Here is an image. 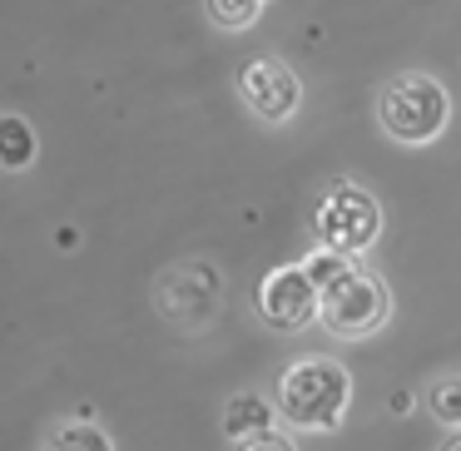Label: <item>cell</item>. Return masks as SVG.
Returning <instances> with one entry per match:
<instances>
[{"label": "cell", "mask_w": 461, "mask_h": 451, "mask_svg": "<svg viewBox=\"0 0 461 451\" xmlns=\"http://www.w3.org/2000/svg\"><path fill=\"white\" fill-rule=\"evenodd\" d=\"M352 401V372L342 367L338 357H298L278 372V417L288 421L293 431H338L342 417H348Z\"/></svg>", "instance_id": "obj_1"}, {"label": "cell", "mask_w": 461, "mask_h": 451, "mask_svg": "<svg viewBox=\"0 0 461 451\" xmlns=\"http://www.w3.org/2000/svg\"><path fill=\"white\" fill-rule=\"evenodd\" d=\"M377 124L397 144H431L451 124V95L427 70H402L377 95Z\"/></svg>", "instance_id": "obj_2"}, {"label": "cell", "mask_w": 461, "mask_h": 451, "mask_svg": "<svg viewBox=\"0 0 461 451\" xmlns=\"http://www.w3.org/2000/svg\"><path fill=\"white\" fill-rule=\"evenodd\" d=\"M312 239H318V248L357 258V253H367L382 239V203L362 184L338 179L312 209Z\"/></svg>", "instance_id": "obj_3"}, {"label": "cell", "mask_w": 461, "mask_h": 451, "mask_svg": "<svg viewBox=\"0 0 461 451\" xmlns=\"http://www.w3.org/2000/svg\"><path fill=\"white\" fill-rule=\"evenodd\" d=\"M154 308L179 332H209L223 312V273L213 263H174L154 283Z\"/></svg>", "instance_id": "obj_4"}, {"label": "cell", "mask_w": 461, "mask_h": 451, "mask_svg": "<svg viewBox=\"0 0 461 451\" xmlns=\"http://www.w3.org/2000/svg\"><path fill=\"white\" fill-rule=\"evenodd\" d=\"M387 318H392V288L372 268H352L342 283H332L322 293V308H318V322L342 342L372 338V332L387 328Z\"/></svg>", "instance_id": "obj_5"}, {"label": "cell", "mask_w": 461, "mask_h": 451, "mask_svg": "<svg viewBox=\"0 0 461 451\" xmlns=\"http://www.w3.org/2000/svg\"><path fill=\"white\" fill-rule=\"evenodd\" d=\"M239 95L258 120L283 124V120H293L298 104H303V80L288 60H278V55H253L239 70Z\"/></svg>", "instance_id": "obj_6"}, {"label": "cell", "mask_w": 461, "mask_h": 451, "mask_svg": "<svg viewBox=\"0 0 461 451\" xmlns=\"http://www.w3.org/2000/svg\"><path fill=\"white\" fill-rule=\"evenodd\" d=\"M318 308H322V293L312 288L303 263H283L258 283V318L278 332H303L308 322H318Z\"/></svg>", "instance_id": "obj_7"}, {"label": "cell", "mask_w": 461, "mask_h": 451, "mask_svg": "<svg viewBox=\"0 0 461 451\" xmlns=\"http://www.w3.org/2000/svg\"><path fill=\"white\" fill-rule=\"evenodd\" d=\"M273 421H278V407H268L258 392H233V397L223 401L219 427L229 441H249V437H258V431H273Z\"/></svg>", "instance_id": "obj_8"}, {"label": "cell", "mask_w": 461, "mask_h": 451, "mask_svg": "<svg viewBox=\"0 0 461 451\" xmlns=\"http://www.w3.org/2000/svg\"><path fill=\"white\" fill-rule=\"evenodd\" d=\"M35 154H41L35 124L25 120V114L0 110V169H5V174H21V169H31V164H35Z\"/></svg>", "instance_id": "obj_9"}, {"label": "cell", "mask_w": 461, "mask_h": 451, "mask_svg": "<svg viewBox=\"0 0 461 451\" xmlns=\"http://www.w3.org/2000/svg\"><path fill=\"white\" fill-rule=\"evenodd\" d=\"M45 451H114V441L95 417H65L60 427L45 437Z\"/></svg>", "instance_id": "obj_10"}, {"label": "cell", "mask_w": 461, "mask_h": 451, "mask_svg": "<svg viewBox=\"0 0 461 451\" xmlns=\"http://www.w3.org/2000/svg\"><path fill=\"white\" fill-rule=\"evenodd\" d=\"M203 15H209L219 31H253L263 21V0H203Z\"/></svg>", "instance_id": "obj_11"}, {"label": "cell", "mask_w": 461, "mask_h": 451, "mask_svg": "<svg viewBox=\"0 0 461 451\" xmlns=\"http://www.w3.org/2000/svg\"><path fill=\"white\" fill-rule=\"evenodd\" d=\"M427 411H431V417H437L447 431H461V372L431 382V387H427Z\"/></svg>", "instance_id": "obj_12"}, {"label": "cell", "mask_w": 461, "mask_h": 451, "mask_svg": "<svg viewBox=\"0 0 461 451\" xmlns=\"http://www.w3.org/2000/svg\"><path fill=\"white\" fill-rule=\"evenodd\" d=\"M352 268H357V263H352L348 253H332V248H318V253H308V258H303V273L312 278V288H318V293H328L332 283H342Z\"/></svg>", "instance_id": "obj_13"}, {"label": "cell", "mask_w": 461, "mask_h": 451, "mask_svg": "<svg viewBox=\"0 0 461 451\" xmlns=\"http://www.w3.org/2000/svg\"><path fill=\"white\" fill-rule=\"evenodd\" d=\"M233 451H298L293 446V437L288 431H258V437H249V441H233Z\"/></svg>", "instance_id": "obj_14"}, {"label": "cell", "mask_w": 461, "mask_h": 451, "mask_svg": "<svg viewBox=\"0 0 461 451\" xmlns=\"http://www.w3.org/2000/svg\"><path fill=\"white\" fill-rule=\"evenodd\" d=\"M441 451H461V431H451V437L441 441Z\"/></svg>", "instance_id": "obj_15"}, {"label": "cell", "mask_w": 461, "mask_h": 451, "mask_svg": "<svg viewBox=\"0 0 461 451\" xmlns=\"http://www.w3.org/2000/svg\"><path fill=\"white\" fill-rule=\"evenodd\" d=\"M263 5H268V0H263Z\"/></svg>", "instance_id": "obj_16"}]
</instances>
